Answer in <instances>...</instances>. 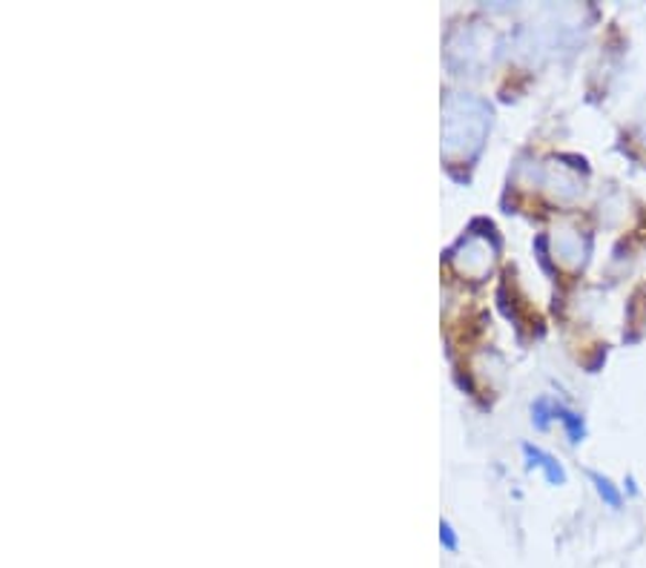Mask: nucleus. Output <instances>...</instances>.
I'll return each instance as SVG.
<instances>
[{
	"mask_svg": "<svg viewBox=\"0 0 646 568\" xmlns=\"http://www.w3.org/2000/svg\"><path fill=\"white\" fill-rule=\"evenodd\" d=\"M595 482H597V491H601V496H606V503H610L612 509H617V505H621V496H617L615 491H612L610 482L603 480V477H595Z\"/></svg>",
	"mask_w": 646,
	"mask_h": 568,
	"instance_id": "f03ea898",
	"label": "nucleus"
},
{
	"mask_svg": "<svg viewBox=\"0 0 646 568\" xmlns=\"http://www.w3.org/2000/svg\"><path fill=\"white\" fill-rule=\"evenodd\" d=\"M526 451H529L531 459H538V466H543L546 471H549V480L563 482V471H560V468L555 466L552 457H546V454H540V451H531V448H526Z\"/></svg>",
	"mask_w": 646,
	"mask_h": 568,
	"instance_id": "f257e3e1",
	"label": "nucleus"
},
{
	"mask_svg": "<svg viewBox=\"0 0 646 568\" xmlns=\"http://www.w3.org/2000/svg\"><path fill=\"white\" fill-rule=\"evenodd\" d=\"M443 539H445V546L454 548V537H451V528H449V525H443Z\"/></svg>",
	"mask_w": 646,
	"mask_h": 568,
	"instance_id": "7ed1b4c3",
	"label": "nucleus"
}]
</instances>
